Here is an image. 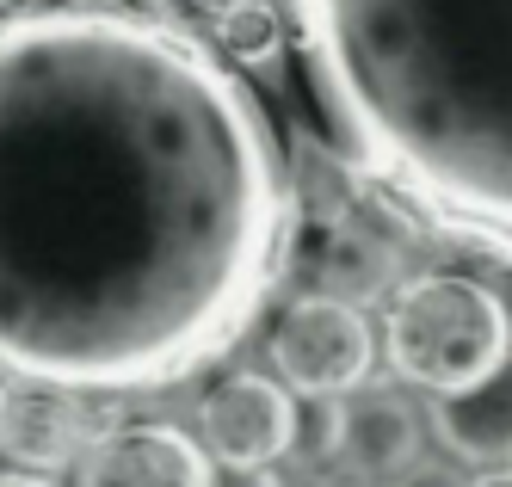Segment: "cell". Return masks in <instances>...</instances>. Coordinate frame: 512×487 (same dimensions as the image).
Returning a JSON list of instances; mask_svg holds the SVG:
<instances>
[{
  "mask_svg": "<svg viewBox=\"0 0 512 487\" xmlns=\"http://www.w3.org/2000/svg\"><path fill=\"white\" fill-rule=\"evenodd\" d=\"M0 487H50V481H38V475H0Z\"/></svg>",
  "mask_w": 512,
  "mask_h": 487,
  "instance_id": "15",
  "label": "cell"
},
{
  "mask_svg": "<svg viewBox=\"0 0 512 487\" xmlns=\"http://www.w3.org/2000/svg\"><path fill=\"white\" fill-rule=\"evenodd\" d=\"M216 44H223L235 62H272L284 44V25L266 0H241V7L216 13Z\"/></svg>",
  "mask_w": 512,
  "mask_h": 487,
  "instance_id": "11",
  "label": "cell"
},
{
  "mask_svg": "<svg viewBox=\"0 0 512 487\" xmlns=\"http://www.w3.org/2000/svg\"><path fill=\"white\" fill-rule=\"evenodd\" d=\"M346 142L395 192L506 247L512 0H303Z\"/></svg>",
  "mask_w": 512,
  "mask_h": 487,
  "instance_id": "2",
  "label": "cell"
},
{
  "mask_svg": "<svg viewBox=\"0 0 512 487\" xmlns=\"http://www.w3.org/2000/svg\"><path fill=\"white\" fill-rule=\"evenodd\" d=\"M198 7H210V13H229V7H241V0H198Z\"/></svg>",
  "mask_w": 512,
  "mask_h": 487,
  "instance_id": "17",
  "label": "cell"
},
{
  "mask_svg": "<svg viewBox=\"0 0 512 487\" xmlns=\"http://www.w3.org/2000/svg\"><path fill=\"white\" fill-rule=\"evenodd\" d=\"M210 487H278V475L272 469H229L223 463V475H210Z\"/></svg>",
  "mask_w": 512,
  "mask_h": 487,
  "instance_id": "14",
  "label": "cell"
},
{
  "mask_svg": "<svg viewBox=\"0 0 512 487\" xmlns=\"http://www.w3.org/2000/svg\"><path fill=\"white\" fill-rule=\"evenodd\" d=\"M408 241H414V229L395 216V204H377V198L358 192L315 247L321 296L327 303H346V309L383 296L395 284V272H401V259H408Z\"/></svg>",
  "mask_w": 512,
  "mask_h": 487,
  "instance_id": "5",
  "label": "cell"
},
{
  "mask_svg": "<svg viewBox=\"0 0 512 487\" xmlns=\"http://www.w3.org/2000/svg\"><path fill=\"white\" fill-rule=\"evenodd\" d=\"M469 487H512V481H506V469H488L482 481H469Z\"/></svg>",
  "mask_w": 512,
  "mask_h": 487,
  "instance_id": "16",
  "label": "cell"
},
{
  "mask_svg": "<svg viewBox=\"0 0 512 487\" xmlns=\"http://www.w3.org/2000/svg\"><path fill=\"white\" fill-rule=\"evenodd\" d=\"M383 346H389V364L408 383L451 395V389H469V383L494 377V370H506L512 321H506V303L488 284L432 272V278H414L395 296Z\"/></svg>",
  "mask_w": 512,
  "mask_h": 487,
  "instance_id": "3",
  "label": "cell"
},
{
  "mask_svg": "<svg viewBox=\"0 0 512 487\" xmlns=\"http://www.w3.org/2000/svg\"><path fill=\"white\" fill-rule=\"evenodd\" d=\"M371 327L358 309L327 303V296H303L278 315L272 333V358L284 370L290 389L303 395H346L371 377Z\"/></svg>",
  "mask_w": 512,
  "mask_h": 487,
  "instance_id": "4",
  "label": "cell"
},
{
  "mask_svg": "<svg viewBox=\"0 0 512 487\" xmlns=\"http://www.w3.org/2000/svg\"><path fill=\"white\" fill-rule=\"evenodd\" d=\"M81 487H210V463L179 426H118L93 438Z\"/></svg>",
  "mask_w": 512,
  "mask_h": 487,
  "instance_id": "7",
  "label": "cell"
},
{
  "mask_svg": "<svg viewBox=\"0 0 512 487\" xmlns=\"http://www.w3.org/2000/svg\"><path fill=\"white\" fill-rule=\"evenodd\" d=\"M420 457V420H414V407L389 395V389H371V395H358L352 407L340 401V451L334 463L358 481H395V475H408Z\"/></svg>",
  "mask_w": 512,
  "mask_h": 487,
  "instance_id": "8",
  "label": "cell"
},
{
  "mask_svg": "<svg viewBox=\"0 0 512 487\" xmlns=\"http://www.w3.org/2000/svg\"><path fill=\"white\" fill-rule=\"evenodd\" d=\"M340 451V401L334 395H315V414H309V457L315 463H334Z\"/></svg>",
  "mask_w": 512,
  "mask_h": 487,
  "instance_id": "13",
  "label": "cell"
},
{
  "mask_svg": "<svg viewBox=\"0 0 512 487\" xmlns=\"http://www.w3.org/2000/svg\"><path fill=\"white\" fill-rule=\"evenodd\" d=\"M204 444L229 469H266L297 444V401L272 377H229L204 401Z\"/></svg>",
  "mask_w": 512,
  "mask_h": 487,
  "instance_id": "6",
  "label": "cell"
},
{
  "mask_svg": "<svg viewBox=\"0 0 512 487\" xmlns=\"http://www.w3.org/2000/svg\"><path fill=\"white\" fill-rule=\"evenodd\" d=\"M432 426L463 463L506 469V457H512V377L494 370V377L469 383V389H451L445 401H438Z\"/></svg>",
  "mask_w": 512,
  "mask_h": 487,
  "instance_id": "10",
  "label": "cell"
},
{
  "mask_svg": "<svg viewBox=\"0 0 512 487\" xmlns=\"http://www.w3.org/2000/svg\"><path fill=\"white\" fill-rule=\"evenodd\" d=\"M0 7H13V0H0Z\"/></svg>",
  "mask_w": 512,
  "mask_h": 487,
  "instance_id": "20",
  "label": "cell"
},
{
  "mask_svg": "<svg viewBox=\"0 0 512 487\" xmlns=\"http://www.w3.org/2000/svg\"><path fill=\"white\" fill-rule=\"evenodd\" d=\"M352 198H358V185L340 173V161H327L321 148H309L303 167H297V204H309V210H321V216H340Z\"/></svg>",
  "mask_w": 512,
  "mask_h": 487,
  "instance_id": "12",
  "label": "cell"
},
{
  "mask_svg": "<svg viewBox=\"0 0 512 487\" xmlns=\"http://www.w3.org/2000/svg\"><path fill=\"white\" fill-rule=\"evenodd\" d=\"M284 204L266 118L192 37L124 13L0 25V370L192 377L260 309Z\"/></svg>",
  "mask_w": 512,
  "mask_h": 487,
  "instance_id": "1",
  "label": "cell"
},
{
  "mask_svg": "<svg viewBox=\"0 0 512 487\" xmlns=\"http://www.w3.org/2000/svg\"><path fill=\"white\" fill-rule=\"evenodd\" d=\"M0 407H7V377H0Z\"/></svg>",
  "mask_w": 512,
  "mask_h": 487,
  "instance_id": "18",
  "label": "cell"
},
{
  "mask_svg": "<svg viewBox=\"0 0 512 487\" xmlns=\"http://www.w3.org/2000/svg\"><path fill=\"white\" fill-rule=\"evenodd\" d=\"M87 432H93L87 407H75L62 389L7 395V407H0V451L31 469H62L87 444Z\"/></svg>",
  "mask_w": 512,
  "mask_h": 487,
  "instance_id": "9",
  "label": "cell"
},
{
  "mask_svg": "<svg viewBox=\"0 0 512 487\" xmlns=\"http://www.w3.org/2000/svg\"><path fill=\"white\" fill-rule=\"evenodd\" d=\"M136 7H155V0H136Z\"/></svg>",
  "mask_w": 512,
  "mask_h": 487,
  "instance_id": "19",
  "label": "cell"
}]
</instances>
